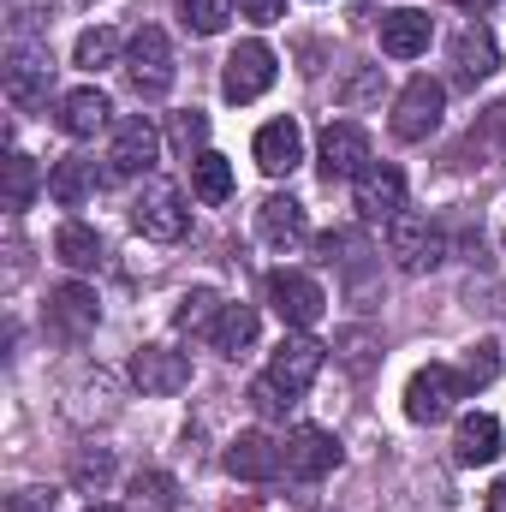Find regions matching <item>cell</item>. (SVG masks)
Segmentation results:
<instances>
[{
    "label": "cell",
    "mask_w": 506,
    "mask_h": 512,
    "mask_svg": "<svg viewBox=\"0 0 506 512\" xmlns=\"http://www.w3.org/2000/svg\"><path fill=\"white\" fill-rule=\"evenodd\" d=\"M387 256L405 268V274H429V268H441V256H447V233L429 221V215H393L387 221Z\"/></svg>",
    "instance_id": "cell-3"
},
{
    "label": "cell",
    "mask_w": 506,
    "mask_h": 512,
    "mask_svg": "<svg viewBox=\"0 0 506 512\" xmlns=\"http://www.w3.org/2000/svg\"><path fill=\"white\" fill-rule=\"evenodd\" d=\"M54 256L66 262V268H78V274H90V268H102V239L84 227V221H66L60 233H54Z\"/></svg>",
    "instance_id": "cell-26"
},
{
    "label": "cell",
    "mask_w": 506,
    "mask_h": 512,
    "mask_svg": "<svg viewBox=\"0 0 506 512\" xmlns=\"http://www.w3.org/2000/svg\"><path fill=\"white\" fill-rule=\"evenodd\" d=\"M495 66H501L495 30H489V24H465V30L453 36V78H459V84H483Z\"/></svg>",
    "instance_id": "cell-17"
},
{
    "label": "cell",
    "mask_w": 506,
    "mask_h": 512,
    "mask_svg": "<svg viewBox=\"0 0 506 512\" xmlns=\"http://www.w3.org/2000/svg\"><path fill=\"white\" fill-rule=\"evenodd\" d=\"M334 352H340V364H346L352 376H370V358H376V334H370V328H346V334L334 340Z\"/></svg>",
    "instance_id": "cell-33"
},
{
    "label": "cell",
    "mask_w": 506,
    "mask_h": 512,
    "mask_svg": "<svg viewBox=\"0 0 506 512\" xmlns=\"http://www.w3.org/2000/svg\"><path fill=\"white\" fill-rule=\"evenodd\" d=\"M316 167H322V179L334 185V179H364L376 161H370V131L352 126V120H328L322 131V149H316Z\"/></svg>",
    "instance_id": "cell-5"
},
{
    "label": "cell",
    "mask_w": 506,
    "mask_h": 512,
    "mask_svg": "<svg viewBox=\"0 0 506 512\" xmlns=\"http://www.w3.org/2000/svg\"><path fill=\"white\" fill-rule=\"evenodd\" d=\"M6 512H54V495H48V501H42V495H12Z\"/></svg>",
    "instance_id": "cell-39"
},
{
    "label": "cell",
    "mask_w": 506,
    "mask_h": 512,
    "mask_svg": "<svg viewBox=\"0 0 506 512\" xmlns=\"http://www.w3.org/2000/svg\"><path fill=\"white\" fill-rule=\"evenodd\" d=\"M256 233H262V245H274V251H292V245L310 233V221H304V203H298V197H262V209H256Z\"/></svg>",
    "instance_id": "cell-21"
},
{
    "label": "cell",
    "mask_w": 506,
    "mask_h": 512,
    "mask_svg": "<svg viewBox=\"0 0 506 512\" xmlns=\"http://www.w3.org/2000/svg\"><path fill=\"white\" fill-rule=\"evenodd\" d=\"M251 405H256V417H286L292 411V393L262 376V382H251Z\"/></svg>",
    "instance_id": "cell-36"
},
{
    "label": "cell",
    "mask_w": 506,
    "mask_h": 512,
    "mask_svg": "<svg viewBox=\"0 0 506 512\" xmlns=\"http://www.w3.org/2000/svg\"><path fill=\"white\" fill-rule=\"evenodd\" d=\"M155 155H161V131L149 114H131L114 126V143H108V179H149V167H155Z\"/></svg>",
    "instance_id": "cell-8"
},
{
    "label": "cell",
    "mask_w": 506,
    "mask_h": 512,
    "mask_svg": "<svg viewBox=\"0 0 506 512\" xmlns=\"http://www.w3.org/2000/svg\"><path fill=\"white\" fill-rule=\"evenodd\" d=\"M429 36H435L429 12H417V6H393V12H381V54H393V60H417V54L429 48Z\"/></svg>",
    "instance_id": "cell-16"
},
{
    "label": "cell",
    "mask_w": 506,
    "mask_h": 512,
    "mask_svg": "<svg viewBox=\"0 0 506 512\" xmlns=\"http://www.w3.org/2000/svg\"><path fill=\"white\" fill-rule=\"evenodd\" d=\"M399 209H405V173L381 161V167H370L358 179V215L364 221H393Z\"/></svg>",
    "instance_id": "cell-20"
},
{
    "label": "cell",
    "mask_w": 506,
    "mask_h": 512,
    "mask_svg": "<svg viewBox=\"0 0 506 512\" xmlns=\"http://www.w3.org/2000/svg\"><path fill=\"white\" fill-rule=\"evenodd\" d=\"M489 512H506V477L495 483V489H489Z\"/></svg>",
    "instance_id": "cell-40"
},
{
    "label": "cell",
    "mask_w": 506,
    "mask_h": 512,
    "mask_svg": "<svg viewBox=\"0 0 506 512\" xmlns=\"http://www.w3.org/2000/svg\"><path fill=\"white\" fill-rule=\"evenodd\" d=\"M227 471H233L239 483H274V477L286 471V453H280L262 429H245V435H233V447H227Z\"/></svg>",
    "instance_id": "cell-14"
},
{
    "label": "cell",
    "mask_w": 506,
    "mask_h": 512,
    "mask_svg": "<svg viewBox=\"0 0 506 512\" xmlns=\"http://www.w3.org/2000/svg\"><path fill=\"white\" fill-rule=\"evenodd\" d=\"M262 298H268V310L286 322V328H310V322H322V286L310 280V274H298V268H274L268 280H262Z\"/></svg>",
    "instance_id": "cell-4"
},
{
    "label": "cell",
    "mask_w": 506,
    "mask_h": 512,
    "mask_svg": "<svg viewBox=\"0 0 506 512\" xmlns=\"http://www.w3.org/2000/svg\"><path fill=\"white\" fill-rule=\"evenodd\" d=\"M72 60H78L84 72H96V66H114V60H120V36H114L108 24H96V30H84V36H78Z\"/></svg>",
    "instance_id": "cell-31"
},
{
    "label": "cell",
    "mask_w": 506,
    "mask_h": 512,
    "mask_svg": "<svg viewBox=\"0 0 506 512\" xmlns=\"http://www.w3.org/2000/svg\"><path fill=\"white\" fill-rule=\"evenodd\" d=\"M453 453H459V465H495L501 459V417L471 411L459 423V435H453Z\"/></svg>",
    "instance_id": "cell-23"
},
{
    "label": "cell",
    "mask_w": 506,
    "mask_h": 512,
    "mask_svg": "<svg viewBox=\"0 0 506 512\" xmlns=\"http://www.w3.org/2000/svg\"><path fill=\"white\" fill-rule=\"evenodd\" d=\"M131 227L143 233V239H155V245H173V239H185V227H191V209H185V191L173 185V179H143V191H137V203H131Z\"/></svg>",
    "instance_id": "cell-1"
},
{
    "label": "cell",
    "mask_w": 506,
    "mask_h": 512,
    "mask_svg": "<svg viewBox=\"0 0 506 512\" xmlns=\"http://www.w3.org/2000/svg\"><path fill=\"white\" fill-rule=\"evenodd\" d=\"M209 346H215L221 358L251 352V346H256V310H251V304H227V310H221V322H215V334H209Z\"/></svg>",
    "instance_id": "cell-25"
},
{
    "label": "cell",
    "mask_w": 506,
    "mask_h": 512,
    "mask_svg": "<svg viewBox=\"0 0 506 512\" xmlns=\"http://www.w3.org/2000/svg\"><path fill=\"white\" fill-rule=\"evenodd\" d=\"M221 310H227V304H221L209 286H197V292H185V298H179V316H173V322H179L185 334H203V340H209V334H215V322H221Z\"/></svg>",
    "instance_id": "cell-28"
},
{
    "label": "cell",
    "mask_w": 506,
    "mask_h": 512,
    "mask_svg": "<svg viewBox=\"0 0 506 512\" xmlns=\"http://www.w3.org/2000/svg\"><path fill=\"white\" fill-rule=\"evenodd\" d=\"M108 120H114V102H108L96 84L60 96V114H54V126L66 131V137H96V131H108Z\"/></svg>",
    "instance_id": "cell-19"
},
{
    "label": "cell",
    "mask_w": 506,
    "mask_h": 512,
    "mask_svg": "<svg viewBox=\"0 0 506 512\" xmlns=\"http://www.w3.org/2000/svg\"><path fill=\"white\" fill-rule=\"evenodd\" d=\"M96 322H102V304H96V292L90 286H54L48 292V334L54 340H66V346H84L90 334H96Z\"/></svg>",
    "instance_id": "cell-9"
},
{
    "label": "cell",
    "mask_w": 506,
    "mask_h": 512,
    "mask_svg": "<svg viewBox=\"0 0 506 512\" xmlns=\"http://www.w3.org/2000/svg\"><path fill=\"white\" fill-rule=\"evenodd\" d=\"M441 108H447V90H441L429 72H417V78L399 90V102H393V137H399V143H423L429 131L441 126Z\"/></svg>",
    "instance_id": "cell-6"
},
{
    "label": "cell",
    "mask_w": 506,
    "mask_h": 512,
    "mask_svg": "<svg viewBox=\"0 0 506 512\" xmlns=\"http://www.w3.org/2000/svg\"><path fill=\"white\" fill-rule=\"evenodd\" d=\"M239 12H245L251 24H274V18L286 12V0H239Z\"/></svg>",
    "instance_id": "cell-38"
},
{
    "label": "cell",
    "mask_w": 506,
    "mask_h": 512,
    "mask_svg": "<svg viewBox=\"0 0 506 512\" xmlns=\"http://www.w3.org/2000/svg\"><path fill=\"white\" fill-rule=\"evenodd\" d=\"M453 6H465V12H489L495 0H453Z\"/></svg>",
    "instance_id": "cell-41"
},
{
    "label": "cell",
    "mask_w": 506,
    "mask_h": 512,
    "mask_svg": "<svg viewBox=\"0 0 506 512\" xmlns=\"http://www.w3.org/2000/svg\"><path fill=\"white\" fill-rule=\"evenodd\" d=\"M268 84H274V48L268 42H239L227 54V72H221V96L227 102H256Z\"/></svg>",
    "instance_id": "cell-11"
},
{
    "label": "cell",
    "mask_w": 506,
    "mask_h": 512,
    "mask_svg": "<svg viewBox=\"0 0 506 512\" xmlns=\"http://www.w3.org/2000/svg\"><path fill=\"white\" fill-rule=\"evenodd\" d=\"M72 477H78V483H84V489H90V483H96V489H102V483H108V477H114V459H108V453H96V459H78V471H72Z\"/></svg>",
    "instance_id": "cell-37"
},
{
    "label": "cell",
    "mask_w": 506,
    "mask_h": 512,
    "mask_svg": "<svg viewBox=\"0 0 506 512\" xmlns=\"http://www.w3.org/2000/svg\"><path fill=\"white\" fill-rule=\"evenodd\" d=\"M381 96V66H358L346 84H340V102L346 108H364V102H376Z\"/></svg>",
    "instance_id": "cell-35"
},
{
    "label": "cell",
    "mask_w": 506,
    "mask_h": 512,
    "mask_svg": "<svg viewBox=\"0 0 506 512\" xmlns=\"http://www.w3.org/2000/svg\"><path fill=\"white\" fill-rule=\"evenodd\" d=\"M96 161L90 155H66V161H54V173H48V197L60 203V209H84L90 197H96Z\"/></svg>",
    "instance_id": "cell-22"
},
{
    "label": "cell",
    "mask_w": 506,
    "mask_h": 512,
    "mask_svg": "<svg viewBox=\"0 0 506 512\" xmlns=\"http://www.w3.org/2000/svg\"><path fill=\"white\" fill-rule=\"evenodd\" d=\"M84 512H120V507H84Z\"/></svg>",
    "instance_id": "cell-42"
},
{
    "label": "cell",
    "mask_w": 506,
    "mask_h": 512,
    "mask_svg": "<svg viewBox=\"0 0 506 512\" xmlns=\"http://www.w3.org/2000/svg\"><path fill=\"white\" fill-rule=\"evenodd\" d=\"M459 399H465L459 370H447V364H423V370L405 382V417H411V423H441Z\"/></svg>",
    "instance_id": "cell-7"
},
{
    "label": "cell",
    "mask_w": 506,
    "mask_h": 512,
    "mask_svg": "<svg viewBox=\"0 0 506 512\" xmlns=\"http://www.w3.org/2000/svg\"><path fill=\"white\" fill-rule=\"evenodd\" d=\"M298 161H304V131H298V120H268V126L256 131V167L268 179H286Z\"/></svg>",
    "instance_id": "cell-18"
},
{
    "label": "cell",
    "mask_w": 506,
    "mask_h": 512,
    "mask_svg": "<svg viewBox=\"0 0 506 512\" xmlns=\"http://www.w3.org/2000/svg\"><path fill=\"white\" fill-rule=\"evenodd\" d=\"M36 191H42V173H36V161L30 155H6V209L12 215H24L30 203H36Z\"/></svg>",
    "instance_id": "cell-27"
},
{
    "label": "cell",
    "mask_w": 506,
    "mask_h": 512,
    "mask_svg": "<svg viewBox=\"0 0 506 512\" xmlns=\"http://www.w3.org/2000/svg\"><path fill=\"white\" fill-rule=\"evenodd\" d=\"M131 495H137V512H167V507H173V477L143 471V477L131 483Z\"/></svg>",
    "instance_id": "cell-34"
},
{
    "label": "cell",
    "mask_w": 506,
    "mask_h": 512,
    "mask_svg": "<svg viewBox=\"0 0 506 512\" xmlns=\"http://www.w3.org/2000/svg\"><path fill=\"white\" fill-rule=\"evenodd\" d=\"M131 382L143 387V393H155V399L185 393V387H191V358L173 352V346H143V352L131 358Z\"/></svg>",
    "instance_id": "cell-13"
},
{
    "label": "cell",
    "mask_w": 506,
    "mask_h": 512,
    "mask_svg": "<svg viewBox=\"0 0 506 512\" xmlns=\"http://www.w3.org/2000/svg\"><path fill=\"white\" fill-rule=\"evenodd\" d=\"M233 18V0H179V24L191 36H221Z\"/></svg>",
    "instance_id": "cell-29"
},
{
    "label": "cell",
    "mask_w": 506,
    "mask_h": 512,
    "mask_svg": "<svg viewBox=\"0 0 506 512\" xmlns=\"http://www.w3.org/2000/svg\"><path fill=\"white\" fill-rule=\"evenodd\" d=\"M167 137H173V149H179V155H203V143H209V114L179 108V114H173V126H167Z\"/></svg>",
    "instance_id": "cell-32"
},
{
    "label": "cell",
    "mask_w": 506,
    "mask_h": 512,
    "mask_svg": "<svg viewBox=\"0 0 506 512\" xmlns=\"http://www.w3.org/2000/svg\"><path fill=\"white\" fill-rule=\"evenodd\" d=\"M495 376H501V346L495 340H477L465 352V364H459V382H465V393H477V387H489Z\"/></svg>",
    "instance_id": "cell-30"
},
{
    "label": "cell",
    "mask_w": 506,
    "mask_h": 512,
    "mask_svg": "<svg viewBox=\"0 0 506 512\" xmlns=\"http://www.w3.org/2000/svg\"><path fill=\"white\" fill-rule=\"evenodd\" d=\"M126 84L143 102H161L173 90V42H167L161 24H143L126 42Z\"/></svg>",
    "instance_id": "cell-2"
},
{
    "label": "cell",
    "mask_w": 506,
    "mask_h": 512,
    "mask_svg": "<svg viewBox=\"0 0 506 512\" xmlns=\"http://www.w3.org/2000/svg\"><path fill=\"white\" fill-rule=\"evenodd\" d=\"M322 358H328V346H322L316 334H304V328H298V334H286V340L274 346V358H268V382L286 387V393L298 399L304 387L322 376Z\"/></svg>",
    "instance_id": "cell-10"
},
{
    "label": "cell",
    "mask_w": 506,
    "mask_h": 512,
    "mask_svg": "<svg viewBox=\"0 0 506 512\" xmlns=\"http://www.w3.org/2000/svg\"><path fill=\"white\" fill-rule=\"evenodd\" d=\"M280 453H286V477H298V483H316V477H328L340 465V441L328 429H316V423H298Z\"/></svg>",
    "instance_id": "cell-12"
},
{
    "label": "cell",
    "mask_w": 506,
    "mask_h": 512,
    "mask_svg": "<svg viewBox=\"0 0 506 512\" xmlns=\"http://www.w3.org/2000/svg\"><path fill=\"white\" fill-rule=\"evenodd\" d=\"M48 84H54L48 54L42 48H12V60H6V102L12 108H36V102H48Z\"/></svg>",
    "instance_id": "cell-15"
},
{
    "label": "cell",
    "mask_w": 506,
    "mask_h": 512,
    "mask_svg": "<svg viewBox=\"0 0 506 512\" xmlns=\"http://www.w3.org/2000/svg\"><path fill=\"white\" fill-rule=\"evenodd\" d=\"M191 197H197V203H227V197H233V161L215 155V149L191 155Z\"/></svg>",
    "instance_id": "cell-24"
}]
</instances>
